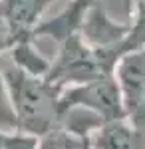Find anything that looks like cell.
<instances>
[{
  "mask_svg": "<svg viewBox=\"0 0 145 149\" xmlns=\"http://www.w3.org/2000/svg\"><path fill=\"white\" fill-rule=\"evenodd\" d=\"M2 78L16 115V131L40 139L60 125L62 88L48 80L26 74L16 66H4Z\"/></svg>",
  "mask_w": 145,
  "mask_h": 149,
  "instance_id": "cell-1",
  "label": "cell"
},
{
  "mask_svg": "<svg viewBox=\"0 0 145 149\" xmlns=\"http://www.w3.org/2000/svg\"><path fill=\"white\" fill-rule=\"evenodd\" d=\"M58 46L60 50L52 60L50 72L46 78L62 90L70 86H79L86 81L98 80V78L113 76V68H115L117 60L123 54L131 52L123 46L109 48V50L91 48L78 34L68 36Z\"/></svg>",
  "mask_w": 145,
  "mask_h": 149,
  "instance_id": "cell-2",
  "label": "cell"
},
{
  "mask_svg": "<svg viewBox=\"0 0 145 149\" xmlns=\"http://www.w3.org/2000/svg\"><path fill=\"white\" fill-rule=\"evenodd\" d=\"M68 109L86 111V113L98 117L103 123L127 119L121 93H119V88L113 80V76L64 88L60 95V115L62 111H68Z\"/></svg>",
  "mask_w": 145,
  "mask_h": 149,
  "instance_id": "cell-3",
  "label": "cell"
},
{
  "mask_svg": "<svg viewBox=\"0 0 145 149\" xmlns=\"http://www.w3.org/2000/svg\"><path fill=\"white\" fill-rule=\"evenodd\" d=\"M129 32H131V22H121L113 18L107 12L103 0H98L89 8L82 22H79L76 34L91 48L100 50H109V48H127L135 50L129 42Z\"/></svg>",
  "mask_w": 145,
  "mask_h": 149,
  "instance_id": "cell-4",
  "label": "cell"
},
{
  "mask_svg": "<svg viewBox=\"0 0 145 149\" xmlns=\"http://www.w3.org/2000/svg\"><path fill=\"white\" fill-rule=\"evenodd\" d=\"M113 80L121 93L125 115L129 117L145 102V48H135L117 60Z\"/></svg>",
  "mask_w": 145,
  "mask_h": 149,
  "instance_id": "cell-5",
  "label": "cell"
},
{
  "mask_svg": "<svg viewBox=\"0 0 145 149\" xmlns=\"http://www.w3.org/2000/svg\"><path fill=\"white\" fill-rule=\"evenodd\" d=\"M56 0H0V18L8 24L14 40H34V30L44 20V12Z\"/></svg>",
  "mask_w": 145,
  "mask_h": 149,
  "instance_id": "cell-6",
  "label": "cell"
},
{
  "mask_svg": "<svg viewBox=\"0 0 145 149\" xmlns=\"http://www.w3.org/2000/svg\"><path fill=\"white\" fill-rule=\"evenodd\" d=\"M98 0H72L64 10H60L52 18H44L34 30V40L40 36H50L56 44H62L68 36L76 34L84 14L96 4Z\"/></svg>",
  "mask_w": 145,
  "mask_h": 149,
  "instance_id": "cell-7",
  "label": "cell"
},
{
  "mask_svg": "<svg viewBox=\"0 0 145 149\" xmlns=\"http://www.w3.org/2000/svg\"><path fill=\"white\" fill-rule=\"evenodd\" d=\"M91 149H145V131L129 119H117L101 125L91 137Z\"/></svg>",
  "mask_w": 145,
  "mask_h": 149,
  "instance_id": "cell-8",
  "label": "cell"
},
{
  "mask_svg": "<svg viewBox=\"0 0 145 149\" xmlns=\"http://www.w3.org/2000/svg\"><path fill=\"white\" fill-rule=\"evenodd\" d=\"M8 60L12 66L20 68L26 74L38 76V78H46L50 72V64H52V60H48L40 50H36V40H32V38L18 40L10 48Z\"/></svg>",
  "mask_w": 145,
  "mask_h": 149,
  "instance_id": "cell-9",
  "label": "cell"
},
{
  "mask_svg": "<svg viewBox=\"0 0 145 149\" xmlns=\"http://www.w3.org/2000/svg\"><path fill=\"white\" fill-rule=\"evenodd\" d=\"M38 149H91V141L89 137H82L56 127L48 135L38 139Z\"/></svg>",
  "mask_w": 145,
  "mask_h": 149,
  "instance_id": "cell-10",
  "label": "cell"
},
{
  "mask_svg": "<svg viewBox=\"0 0 145 149\" xmlns=\"http://www.w3.org/2000/svg\"><path fill=\"white\" fill-rule=\"evenodd\" d=\"M14 131H16V115H14L10 95L2 78V70H0V133H14Z\"/></svg>",
  "mask_w": 145,
  "mask_h": 149,
  "instance_id": "cell-11",
  "label": "cell"
},
{
  "mask_svg": "<svg viewBox=\"0 0 145 149\" xmlns=\"http://www.w3.org/2000/svg\"><path fill=\"white\" fill-rule=\"evenodd\" d=\"M0 149H38V139L20 131L0 133Z\"/></svg>",
  "mask_w": 145,
  "mask_h": 149,
  "instance_id": "cell-12",
  "label": "cell"
},
{
  "mask_svg": "<svg viewBox=\"0 0 145 149\" xmlns=\"http://www.w3.org/2000/svg\"><path fill=\"white\" fill-rule=\"evenodd\" d=\"M14 44H16V40H14V36H12L8 24L0 18V56H2V54H8Z\"/></svg>",
  "mask_w": 145,
  "mask_h": 149,
  "instance_id": "cell-13",
  "label": "cell"
},
{
  "mask_svg": "<svg viewBox=\"0 0 145 149\" xmlns=\"http://www.w3.org/2000/svg\"><path fill=\"white\" fill-rule=\"evenodd\" d=\"M129 119V123H133L137 129H141V131H145V102L139 105V109L137 111H133V113L127 117Z\"/></svg>",
  "mask_w": 145,
  "mask_h": 149,
  "instance_id": "cell-14",
  "label": "cell"
},
{
  "mask_svg": "<svg viewBox=\"0 0 145 149\" xmlns=\"http://www.w3.org/2000/svg\"><path fill=\"white\" fill-rule=\"evenodd\" d=\"M131 18H145V0H133V14Z\"/></svg>",
  "mask_w": 145,
  "mask_h": 149,
  "instance_id": "cell-15",
  "label": "cell"
}]
</instances>
